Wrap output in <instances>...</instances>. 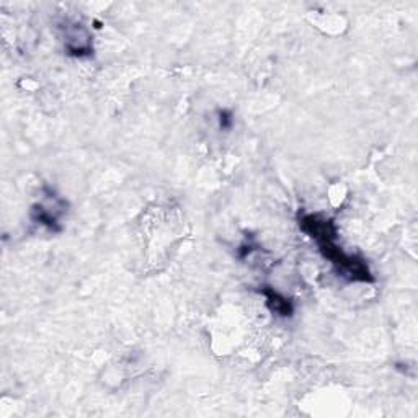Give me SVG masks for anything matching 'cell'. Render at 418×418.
<instances>
[{"mask_svg": "<svg viewBox=\"0 0 418 418\" xmlns=\"http://www.w3.org/2000/svg\"><path fill=\"white\" fill-rule=\"evenodd\" d=\"M299 226L306 234L317 240L320 253L337 268L338 275L348 278L350 281L373 283L374 278L371 275L368 263L356 255L346 253L338 247L337 227L332 219H325L319 215H304L299 219Z\"/></svg>", "mask_w": 418, "mask_h": 418, "instance_id": "6da1fadb", "label": "cell"}, {"mask_svg": "<svg viewBox=\"0 0 418 418\" xmlns=\"http://www.w3.org/2000/svg\"><path fill=\"white\" fill-rule=\"evenodd\" d=\"M66 208V204L64 206H59L56 209H64ZM51 208L46 206V204L43 203H38L35 204L33 209H31V219H33L35 222H38V224L48 227L49 231L53 232H61L62 227L59 226V216L62 215L64 211H49Z\"/></svg>", "mask_w": 418, "mask_h": 418, "instance_id": "7a4b0ae2", "label": "cell"}, {"mask_svg": "<svg viewBox=\"0 0 418 418\" xmlns=\"http://www.w3.org/2000/svg\"><path fill=\"white\" fill-rule=\"evenodd\" d=\"M260 292L267 297V306L270 308L271 312L281 315V317H291L294 308H292V303L286 296H283L281 292H278L270 286H265Z\"/></svg>", "mask_w": 418, "mask_h": 418, "instance_id": "3957f363", "label": "cell"}, {"mask_svg": "<svg viewBox=\"0 0 418 418\" xmlns=\"http://www.w3.org/2000/svg\"><path fill=\"white\" fill-rule=\"evenodd\" d=\"M232 124H234V119H232V113L229 110H221L219 111V126L221 129H231Z\"/></svg>", "mask_w": 418, "mask_h": 418, "instance_id": "277c9868", "label": "cell"}]
</instances>
